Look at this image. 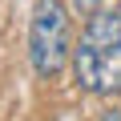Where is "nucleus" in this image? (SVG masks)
<instances>
[{
  "instance_id": "f257e3e1",
  "label": "nucleus",
  "mask_w": 121,
  "mask_h": 121,
  "mask_svg": "<svg viewBox=\"0 0 121 121\" xmlns=\"http://www.w3.org/2000/svg\"><path fill=\"white\" fill-rule=\"evenodd\" d=\"M73 77L93 97L121 93V8L93 12L77 48H73Z\"/></svg>"
},
{
  "instance_id": "f03ea898",
  "label": "nucleus",
  "mask_w": 121,
  "mask_h": 121,
  "mask_svg": "<svg viewBox=\"0 0 121 121\" xmlns=\"http://www.w3.org/2000/svg\"><path fill=\"white\" fill-rule=\"evenodd\" d=\"M73 56V28L60 0H36L28 20V60L40 77H56Z\"/></svg>"
},
{
  "instance_id": "7ed1b4c3",
  "label": "nucleus",
  "mask_w": 121,
  "mask_h": 121,
  "mask_svg": "<svg viewBox=\"0 0 121 121\" xmlns=\"http://www.w3.org/2000/svg\"><path fill=\"white\" fill-rule=\"evenodd\" d=\"M101 4H105V0H73V8H77L81 16H93V12L101 8Z\"/></svg>"
},
{
  "instance_id": "20e7f679",
  "label": "nucleus",
  "mask_w": 121,
  "mask_h": 121,
  "mask_svg": "<svg viewBox=\"0 0 121 121\" xmlns=\"http://www.w3.org/2000/svg\"><path fill=\"white\" fill-rule=\"evenodd\" d=\"M101 121H121V109H109V113H101Z\"/></svg>"
}]
</instances>
